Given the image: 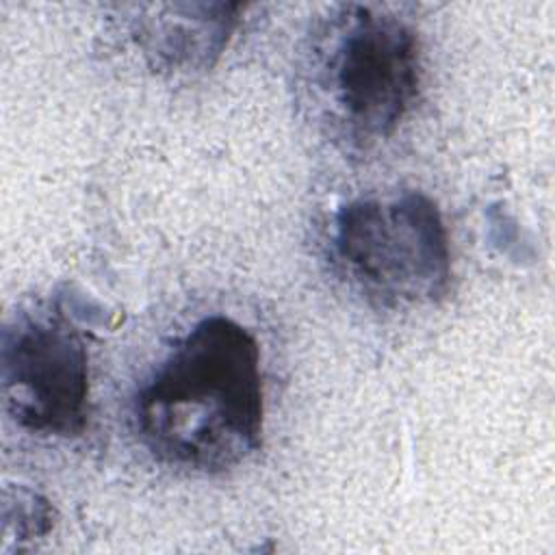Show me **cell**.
<instances>
[{
    "instance_id": "5",
    "label": "cell",
    "mask_w": 555,
    "mask_h": 555,
    "mask_svg": "<svg viewBox=\"0 0 555 555\" xmlns=\"http://www.w3.org/2000/svg\"><path fill=\"white\" fill-rule=\"evenodd\" d=\"M238 4L139 7L128 30L150 69L160 74H199L208 69L238 22Z\"/></svg>"
},
{
    "instance_id": "4",
    "label": "cell",
    "mask_w": 555,
    "mask_h": 555,
    "mask_svg": "<svg viewBox=\"0 0 555 555\" xmlns=\"http://www.w3.org/2000/svg\"><path fill=\"white\" fill-rule=\"evenodd\" d=\"M4 410L35 436L76 438L89 418V351L61 308L20 310L2 330Z\"/></svg>"
},
{
    "instance_id": "3",
    "label": "cell",
    "mask_w": 555,
    "mask_h": 555,
    "mask_svg": "<svg viewBox=\"0 0 555 555\" xmlns=\"http://www.w3.org/2000/svg\"><path fill=\"white\" fill-rule=\"evenodd\" d=\"M330 258L340 278L375 308L438 304L451 288V245L442 212L416 189L343 204L332 221Z\"/></svg>"
},
{
    "instance_id": "2",
    "label": "cell",
    "mask_w": 555,
    "mask_h": 555,
    "mask_svg": "<svg viewBox=\"0 0 555 555\" xmlns=\"http://www.w3.org/2000/svg\"><path fill=\"white\" fill-rule=\"evenodd\" d=\"M421 69L410 22L377 4H332L301 41L297 104L336 150L362 156L399 130L418 100Z\"/></svg>"
},
{
    "instance_id": "1",
    "label": "cell",
    "mask_w": 555,
    "mask_h": 555,
    "mask_svg": "<svg viewBox=\"0 0 555 555\" xmlns=\"http://www.w3.org/2000/svg\"><path fill=\"white\" fill-rule=\"evenodd\" d=\"M130 414L156 462L197 475L238 468L264 431L256 336L225 314L199 319L134 390Z\"/></svg>"
}]
</instances>
